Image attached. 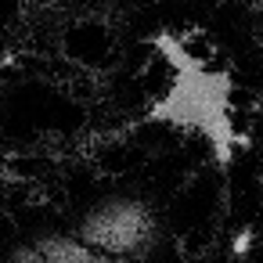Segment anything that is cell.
<instances>
[{"label": "cell", "mask_w": 263, "mask_h": 263, "mask_svg": "<svg viewBox=\"0 0 263 263\" xmlns=\"http://www.w3.org/2000/svg\"><path fill=\"white\" fill-rule=\"evenodd\" d=\"M112 33L98 22H80L65 33V54L76 62V65H108L112 62Z\"/></svg>", "instance_id": "obj_1"}]
</instances>
